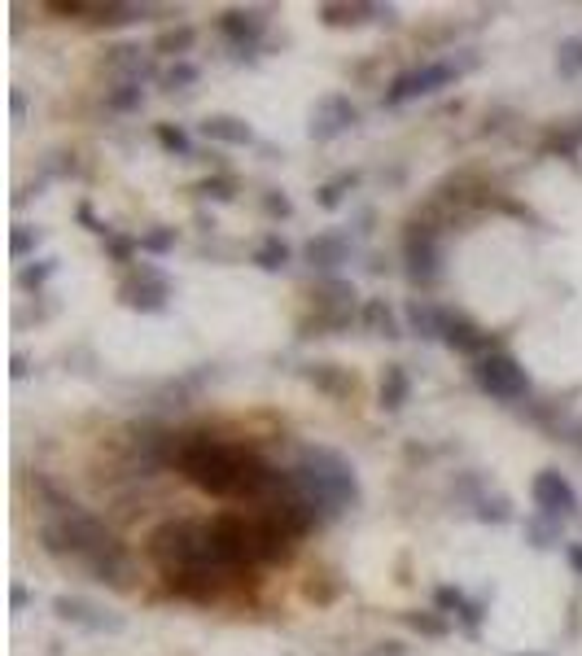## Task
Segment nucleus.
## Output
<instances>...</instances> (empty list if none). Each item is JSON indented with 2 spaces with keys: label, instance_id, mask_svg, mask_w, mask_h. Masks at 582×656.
I'll return each instance as SVG.
<instances>
[{
  "label": "nucleus",
  "instance_id": "nucleus-3",
  "mask_svg": "<svg viewBox=\"0 0 582 656\" xmlns=\"http://www.w3.org/2000/svg\"><path fill=\"white\" fill-rule=\"evenodd\" d=\"M150 555L158 560V569L167 578H179V574H224L215 564V552H210L206 521H167V526H158L150 538Z\"/></svg>",
  "mask_w": 582,
  "mask_h": 656
},
{
  "label": "nucleus",
  "instance_id": "nucleus-17",
  "mask_svg": "<svg viewBox=\"0 0 582 656\" xmlns=\"http://www.w3.org/2000/svg\"><path fill=\"white\" fill-rule=\"evenodd\" d=\"M557 71H560L565 79L582 75V35H569V40H560V49H557Z\"/></svg>",
  "mask_w": 582,
  "mask_h": 656
},
{
  "label": "nucleus",
  "instance_id": "nucleus-28",
  "mask_svg": "<svg viewBox=\"0 0 582 656\" xmlns=\"http://www.w3.org/2000/svg\"><path fill=\"white\" fill-rule=\"evenodd\" d=\"M346 188H354V176H342V179H333V184H325V188H320V206H325V210L342 206V193H346Z\"/></svg>",
  "mask_w": 582,
  "mask_h": 656
},
{
  "label": "nucleus",
  "instance_id": "nucleus-1",
  "mask_svg": "<svg viewBox=\"0 0 582 656\" xmlns=\"http://www.w3.org/2000/svg\"><path fill=\"white\" fill-rule=\"evenodd\" d=\"M171 459L179 473L193 481L198 490L215 495V499H241V495H276L280 478L276 468H267L258 455L224 447L206 433H189L179 447H171Z\"/></svg>",
  "mask_w": 582,
  "mask_h": 656
},
{
  "label": "nucleus",
  "instance_id": "nucleus-11",
  "mask_svg": "<svg viewBox=\"0 0 582 656\" xmlns=\"http://www.w3.org/2000/svg\"><path fill=\"white\" fill-rule=\"evenodd\" d=\"M219 26H224V35H228L237 49L250 53L254 44H258V35L267 31V14H263V9H228Z\"/></svg>",
  "mask_w": 582,
  "mask_h": 656
},
{
  "label": "nucleus",
  "instance_id": "nucleus-23",
  "mask_svg": "<svg viewBox=\"0 0 582 656\" xmlns=\"http://www.w3.org/2000/svg\"><path fill=\"white\" fill-rule=\"evenodd\" d=\"M141 101H145V92H141V83H131V79H127L119 92H110V110H119V114H127V110H141Z\"/></svg>",
  "mask_w": 582,
  "mask_h": 656
},
{
  "label": "nucleus",
  "instance_id": "nucleus-7",
  "mask_svg": "<svg viewBox=\"0 0 582 656\" xmlns=\"http://www.w3.org/2000/svg\"><path fill=\"white\" fill-rule=\"evenodd\" d=\"M530 495L543 516H557L560 521V516H574V512H578V490L560 478V473H552V468L530 481Z\"/></svg>",
  "mask_w": 582,
  "mask_h": 656
},
{
  "label": "nucleus",
  "instance_id": "nucleus-25",
  "mask_svg": "<svg viewBox=\"0 0 582 656\" xmlns=\"http://www.w3.org/2000/svg\"><path fill=\"white\" fill-rule=\"evenodd\" d=\"M171 246H176V232H171V227H158V232H145V236H141V250L145 254H171Z\"/></svg>",
  "mask_w": 582,
  "mask_h": 656
},
{
  "label": "nucleus",
  "instance_id": "nucleus-2",
  "mask_svg": "<svg viewBox=\"0 0 582 656\" xmlns=\"http://www.w3.org/2000/svg\"><path fill=\"white\" fill-rule=\"evenodd\" d=\"M298 495H303L311 507L320 512H342V507L359 504V481H354V468L329 447H306L298 468L289 473Z\"/></svg>",
  "mask_w": 582,
  "mask_h": 656
},
{
  "label": "nucleus",
  "instance_id": "nucleus-26",
  "mask_svg": "<svg viewBox=\"0 0 582 656\" xmlns=\"http://www.w3.org/2000/svg\"><path fill=\"white\" fill-rule=\"evenodd\" d=\"M530 538H534V547H552L560 538V521L557 516H548V521H530Z\"/></svg>",
  "mask_w": 582,
  "mask_h": 656
},
{
  "label": "nucleus",
  "instance_id": "nucleus-29",
  "mask_svg": "<svg viewBox=\"0 0 582 656\" xmlns=\"http://www.w3.org/2000/svg\"><path fill=\"white\" fill-rule=\"evenodd\" d=\"M167 88H189V83H198V66H189V62H176L171 71H167V79H162Z\"/></svg>",
  "mask_w": 582,
  "mask_h": 656
},
{
  "label": "nucleus",
  "instance_id": "nucleus-21",
  "mask_svg": "<svg viewBox=\"0 0 582 656\" xmlns=\"http://www.w3.org/2000/svg\"><path fill=\"white\" fill-rule=\"evenodd\" d=\"M364 320H368V328H373L377 337H399V324H394V315L385 311V303H368L364 306Z\"/></svg>",
  "mask_w": 582,
  "mask_h": 656
},
{
  "label": "nucleus",
  "instance_id": "nucleus-32",
  "mask_svg": "<svg viewBox=\"0 0 582 656\" xmlns=\"http://www.w3.org/2000/svg\"><path fill=\"white\" fill-rule=\"evenodd\" d=\"M202 193L206 198H219V202H232V179H206Z\"/></svg>",
  "mask_w": 582,
  "mask_h": 656
},
{
  "label": "nucleus",
  "instance_id": "nucleus-14",
  "mask_svg": "<svg viewBox=\"0 0 582 656\" xmlns=\"http://www.w3.org/2000/svg\"><path fill=\"white\" fill-rule=\"evenodd\" d=\"M202 136L206 140H219V145H250L254 131L241 119H232V114H210L202 119Z\"/></svg>",
  "mask_w": 582,
  "mask_h": 656
},
{
  "label": "nucleus",
  "instance_id": "nucleus-18",
  "mask_svg": "<svg viewBox=\"0 0 582 656\" xmlns=\"http://www.w3.org/2000/svg\"><path fill=\"white\" fill-rule=\"evenodd\" d=\"M254 263H258L263 272H280V267L289 263V246H285L280 236H267V241L258 246V254H254Z\"/></svg>",
  "mask_w": 582,
  "mask_h": 656
},
{
  "label": "nucleus",
  "instance_id": "nucleus-19",
  "mask_svg": "<svg viewBox=\"0 0 582 656\" xmlns=\"http://www.w3.org/2000/svg\"><path fill=\"white\" fill-rule=\"evenodd\" d=\"M193 40H198V35H193V26H179V31H162L153 49H158V53H171V57H179V53L193 49Z\"/></svg>",
  "mask_w": 582,
  "mask_h": 656
},
{
  "label": "nucleus",
  "instance_id": "nucleus-31",
  "mask_svg": "<svg viewBox=\"0 0 582 656\" xmlns=\"http://www.w3.org/2000/svg\"><path fill=\"white\" fill-rule=\"evenodd\" d=\"M49 272H53V258H44L40 267H26L23 276H18V285H23V289H35V285H40L44 276H49Z\"/></svg>",
  "mask_w": 582,
  "mask_h": 656
},
{
  "label": "nucleus",
  "instance_id": "nucleus-10",
  "mask_svg": "<svg viewBox=\"0 0 582 656\" xmlns=\"http://www.w3.org/2000/svg\"><path fill=\"white\" fill-rule=\"evenodd\" d=\"M403 258H407V276L416 280V285H433L438 280V241H433V232L412 227L403 241Z\"/></svg>",
  "mask_w": 582,
  "mask_h": 656
},
{
  "label": "nucleus",
  "instance_id": "nucleus-15",
  "mask_svg": "<svg viewBox=\"0 0 582 656\" xmlns=\"http://www.w3.org/2000/svg\"><path fill=\"white\" fill-rule=\"evenodd\" d=\"M407 394H412V381H407V372L399 368V363H390V368H385V377H381V407H385V411H399V407L407 403Z\"/></svg>",
  "mask_w": 582,
  "mask_h": 656
},
{
  "label": "nucleus",
  "instance_id": "nucleus-34",
  "mask_svg": "<svg viewBox=\"0 0 582 656\" xmlns=\"http://www.w3.org/2000/svg\"><path fill=\"white\" fill-rule=\"evenodd\" d=\"M565 555H569V564L582 574V543H569V547H565Z\"/></svg>",
  "mask_w": 582,
  "mask_h": 656
},
{
  "label": "nucleus",
  "instance_id": "nucleus-35",
  "mask_svg": "<svg viewBox=\"0 0 582 656\" xmlns=\"http://www.w3.org/2000/svg\"><path fill=\"white\" fill-rule=\"evenodd\" d=\"M31 595H26V586H14V608H23Z\"/></svg>",
  "mask_w": 582,
  "mask_h": 656
},
{
  "label": "nucleus",
  "instance_id": "nucleus-13",
  "mask_svg": "<svg viewBox=\"0 0 582 656\" xmlns=\"http://www.w3.org/2000/svg\"><path fill=\"white\" fill-rule=\"evenodd\" d=\"M346 258H351V241H346L342 232H325V236H311V241H306V263H311V267L333 272V267H342Z\"/></svg>",
  "mask_w": 582,
  "mask_h": 656
},
{
  "label": "nucleus",
  "instance_id": "nucleus-5",
  "mask_svg": "<svg viewBox=\"0 0 582 656\" xmlns=\"http://www.w3.org/2000/svg\"><path fill=\"white\" fill-rule=\"evenodd\" d=\"M478 385L490 399H500V403H512V399L530 394V377H526V368L512 354H486V359H478Z\"/></svg>",
  "mask_w": 582,
  "mask_h": 656
},
{
  "label": "nucleus",
  "instance_id": "nucleus-6",
  "mask_svg": "<svg viewBox=\"0 0 582 656\" xmlns=\"http://www.w3.org/2000/svg\"><path fill=\"white\" fill-rule=\"evenodd\" d=\"M53 613H57L62 622H71V626H83V631H97V634L123 631V617H119V613L88 604V600H79V595H57V600H53Z\"/></svg>",
  "mask_w": 582,
  "mask_h": 656
},
{
  "label": "nucleus",
  "instance_id": "nucleus-22",
  "mask_svg": "<svg viewBox=\"0 0 582 656\" xmlns=\"http://www.w3.org/2000/svg\"><path fill=\"white\" fill-rule=\"evenodd\" d=\"M407 626L421 631V634H433V639H442V634L451 631L447 617H438V613H407Z\"/></svg>",
  "mask_w": 582,
  "mask_h": 656
},
{
  "label": "nucleus",
  "instance_id": "nucleus-8",
  "mask_svg": "<svg viewBox=\"0 0 582 656\" xmlns=\"http://www.w3.org/2000/svg\"><path fill=\"white\" fill-rule=\"evenodd\" d=\"M167 298H171V285L158 267H136L131 280L123 285V303L136 306V311H162Z\"/></svg>",
  "mask_w": 582,
  "mask_h": 656
},
{
  "label": "nucleus",
  "instance_id": "nucleus-9",
  "mask_svg": "<svg viewBox=\"0 0 582 656\" xmlns=\"http://www.w3.org/2000/svg\"><path fill=\"white\" fill-rule=\"evenodd\" d=\"M354 119H359V114H354V105L346 101V97H337V92H333V97H325V101L311 110V127H306V136L325 145V140H333V136H342L346 127H354Z\"/></svg>",
  "mask_w": 582,
  "mask_h": 656
},
{
  "label": "nucleus",
  "instance_id": "nucleus-12",
  "mask_svg": "<svg viewBox=\"0 0 582 656\" xmlns=\"http://www.w3.org/2000/svg\"><path fill=\"white\" fill-rule=\"evenodd\" d=\"M442 342L456 354H473V359H486V333L478 324H469L464 315H442Z\"/></svg>",
  "mask_w": 582,
  "mask_h": 656
},
{
  "label": "nucleus",
  "instance_id": "nucleus-4",
  "mask_svg": "<svg viewBox=\"0 0 582 656\" xmlns=\"http://www.w3.org/2000/svg\"><path fill=\"white\" fill-rule=\"evenodd\" d=\"M478 57H469V62H430V66H421V71H407L390 83V92H385V105H403L412 97H425V92H438V88H447L460 71H469Z\"/></svg>",
  "mask_w": 582,
  "mask_h": 656
},
{
  "label": "nucleus",
  "instance_id": "nucleus-24",
  "mask_svg": "<svg viewBox=\"0 0 582 656\" xmlns=\"http://www.w3.org/2000/svg\"><path fill=\"white\" fill-rule=\"evenodd\" d=\"M158 140H162V150L179 153V158H189V153H193V140H189V136H184L179 127H171V123L158 127Z\"/></svg>",
  "mask_w": 582,
  "mask_h": 656
},
{
  "label": "nucleus",
  "instance_id": "nucleus-16",
  "mask_svg": "<svg viewBox=\"0 0 582 656\" xmlns=\"http://www.w3.org/2000/svg\"><path fill=\"white\" fill-rule=\"evenodd\" d=\"M407 324L416 328L421 337H442V311H433L425 303H412L407 306Z\"/></svg>",
  "mask_w": 582,
  "mask_h": 656
},
{
  "label": "nucleus",
  "instance_id": "nucleus-30",
  "mask_svg": "<svg viewBox=\"0 0 582 656\" xmlns=\"http://www.w3.org/2000/svg\"><path fill=\"white\" fill-rule=\"evenodd\" d=\"M478 516H481V521H495V526H504L512 512H508V499H481V512H478Z\"/></svg>",
  "mask_w": 582,
  "mask_h": 656
},
{
  "label": "nucleus",
  "instance_id": "nucleus-27",
  "mask_svg": "<svg viewBox=\"0 0 582 656\" xmlns=\"http://www.w3.org/2000/svg\"><path fill=\"white\" fill-rule=\"evenodd\" d=\"M35 246H40V232H35V227H26V224L14 227V241H9V250H14V258H23V254H31Z\"/></svg>",
  "mask_w": 582,
  "mask_h": 656
},
{
  "label": "nucleus",
  "instance_id": "nucleus-33",
  "mask_svg": "<svg viewBox=\"0 0 582 656\" xmlns=\"http://www.w3.org/2000/svg\"><path fill=\"white\" fill-rule=\"evenodd\" d=\"M267 210H272V215H280V219H285V215H289L294 206L285 202V198H267Z\"/></svg>",
  "mask_w": 582,
  "mask_h": 656
},
{
  "label": "nucleus",
  "instance_id": "nucleus-20",
  "mask_svg": "<svg viewBox=\"0 0 582 656\" xmlns=\"http://www.w3.org/2000/svg\"><path fill=\"white\" fill-rule=\"evenodd\" d=\"M433 600H438V608H451V613H464V622H469V626H478V608L469 604V600L460 595L456 586H438V595H433Z\"/></svg>",
  "mask_w": 582,
  "mask_h": 656
}]
</instances>
